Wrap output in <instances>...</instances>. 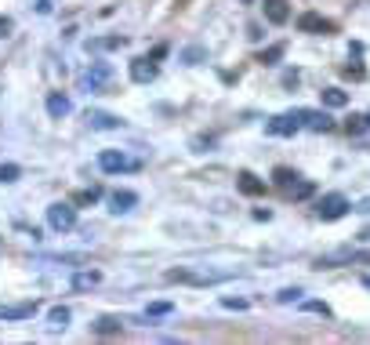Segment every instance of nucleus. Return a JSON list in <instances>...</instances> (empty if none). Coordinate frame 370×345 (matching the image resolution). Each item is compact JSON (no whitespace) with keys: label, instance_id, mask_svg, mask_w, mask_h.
Instances as JSON below:
<instances>
[{"label":"nucleus","instance_id":"1","mask_svg":"<svg viewBox=\"0 0 370 345\" xmlns=\"http://www.w3.org/2000/svg\"><path fill=\"white\" fill-rule=\"evenodd\" d=\"M47 225L55 229V233H69L76 229V203L73 200H58L47 208Z\"/></svg>","mask_w":370,"mask_h":345},{"label":"nucleus","instance_id":"2","mask_svg":"<svg viewBox=\"0 0 370 345\" xmlns=\"http://www.w3.org/2000/svg\"><path fill=\"white\" fill-rule=\"evenodd\" d=\"M352 211V203L345 193H327L320 197V203H316V214H320L323 222H338V219H345V214Z\"/></svg>","mask_w":370,"mask_h":345},{"label":"nucleus","instance_id":"3","mask_svg":"<svg viewBox=\"0 0 370 345\" xmlns=\"http://www.w3.org/2000/svg\"><path fill=\"white\" fill-rule=\"evenodd\" d=\"M98 168L106 175H120V171H138V168H142V160L127 157V153H117V149H102L98 153Z\"/></svg>","mask_w":370,"mask_h":345},{"label":"nucleus","instance_id":"4","mask_svg":"<svg viewBox=\"0 0 370 345\" xmlns=\"http://www.w3.org/2000/svg\"><path fill=\"white\" fill-rule=\"evenodd\" d=\"M298 131H301L298 113H279V117H273L269 124H265V135H273V138H290Z\"/></svg>","mask_w":370,"mask_h":345},{"label":"nucleus","instance_id":"5","mask_svg":"<svg viewBox=\"0 0 370 345\" xmlns=\"http://www.w3.org/2000/svg\"><path fill=\"white\" fill-rule=\"evenodd\" d=\"M109 76H113L109 62H91V69H84V76H80V87L84 91H102L109 84Z\"/></svg>","mask_w":370,"mask_h":345},{"label":"nucleus","instance_id":"6","mask_svg":"<svg viewBox=\"0 0 370 345\" xmlns=\"http://www.w3.org/2000/svg\"><path fill=\"white\" fill-rule=\"evenodd\" d=\"M301 127H309V131H330L334 127V120L327 117V109H294Z\"/></svg>","mask_w":370,"mask_h":345},{"label":"nucleus","instance_id":"7","mask_svg":"<svg viewBox=\"0 0 370 345\" xmlns=\"http://www.w3.org/2000/svg\"><path fill=\"white\" fill-rule=\"evenodd\" d=\"M298 30L301 33H334V22L330 19H323V15H316V11H305V15L298 19Z\"/></svg>","mask_w":370,"mask_h":345},{"label":"nucleus","instance_id":"8","mask_svg":"<svg viewBox=\"0 0 370 345\" xmlns=\"http://www.w3.org/2000/svg\"><path fill=\"white\" fill-rule=\"evenodd\" d=\"M87 127H95V131H117V127H124L120 117H113V113H102V109H87Z\"/></svg>","mask_w":370,"mask_h":345},{"label":"nucleus","instance_id":"9","mask_svg":"<svg viewBox=\"0 0 370 345\" xmlns=\"http://www.w3.org/2000/svg\"><path fill=\"white\" fill-rule=\"evenodd\" d=\"M131 80L135 84H152L157 80V58H135L131 62Z\"/></svg>","mask_w":370,"mask_h":345},{"label":"nucleus","instance_id":"10","mask_svg":"<svg viewBox=\"0 0 370 345\" xmlns=\"http://www.w3.org/2000/svg\"><path fill=\"white\" fill-rule=\"evenodd\" d=\"M41 309V305L36 302H19V305H4V309H0V320L4 324H11V320H30V316Z\"/></svg>","mask_w":370,"mask_h":345},{"label":"nucleus","instance_id":"11","mask_svg":"<svg viewBox=\"0 0 370 345\" xmlns=\"http://www.w3.org/2000/svg\"><path fill=\"white\" fill-rule=\"evenodd\" d=\"M138 203V193H131V189H117V193H109V211L113 214H127Z\"/></svg>","mask_w":370,"mask_h":345},{"label":"nucleus","instance_id":"12","mask_svg":"<svg viewBox=\"0 0 370 345\" xmlns=\"http://www.w3.org/2000/svg\"><path fill=\"white\" fill-rule=\"evenodd\" d=\"M265 11V22H273V25H284L290 19V8H287V0H265L262 4Z\"/></svg>","mask_w":370,"mask_h":345},{"label":"nucleus","instance_id":"13","mask_svg":"<svg viewBox=\"0 0 370 345\" xmlns=\"http://www.w3.org/2000/svg\"><path fill=\"white\" fill-rule=\"evenodd\" d=\"M44 106H47V117H55V120H62V117H69L73 102H69L66 95H62V91H51V95H47V102H44Z\"/></svg>","mask_w":370,"mask_h":345},{"label":"nucleus","instance_id":"14","mask_svg":"<svg viewBox=\"0 0 370 345\" xmlns=\"http://www.w3.org/2000/svg\"><path fill=\"white\" fill-rule=\"evenodd\" d=\"M236 186H240V193H244V197H265V182L258 175H251V171H240Z\"/></svg>","mask_w":370,"mask_h":345},{"label":"nucleus","instance_id":"15","mask_svg":"<svg viewBox=\"0 0 370 345\" xmlns=\"http://www.w3.org/2000/svg\"><path fill=\"white\" fill-rule=\"evenodd\" d=\"M320 102H323V109H345L349 106V91H341V87H323Z\"/></svg>","mask_w":370,"mask_h":345},{"label":"nucleus","instance_id":"16","mask_svg":"<svg viewBox=\"0 0 370 345\" xmlns=\"http://www.w3.org/2000/svg\"><path fill=\"white\" fill-rule=\"evenodd\" d=\"M356 258V251H349V247H341V251H327V254H320V269H334V265H341V262H352Z\"/></svg>","mask_w":370,"mask_h":345},{"label":"nucleus","instance_id":"17","mask_svg":"<svg viewBox=\"0 0 370 345\" xmlns=\"http://www.w3.org/2000/svg\"><path fill=\"white\" fill-rule=\"evenodd\" d=\"M102 284V273L98 269H80V273H73V291H91Z\"/></svg>","mask_w":370,"mask_h":345},{"label":"nucleus","instance_id":"18","mask_svg":"<svg viewBox=\"0 0 370 345\" xmlns=\"http://www.w3.org/2000/svg\"><path fill=\"white\" fill-rule=\"evenodd\" d=\"M66 327H69V309L66 305H55L47 313V331H66Z\"/></svg>","mask_w":370,"mask_h":345},{"label":"nucleus","instance_id":"19","mask_svg":"<svg viewBox=\"0 0 370 345\" xmlns=\"http://www.w3.org/2000/svg\"><path fill=\"white\" fill-rule=\"evenodd\" d=\"M312 193H316V186H312V182H305V178H298V182L290 186V189H284V197H287V200H309Z\"/></svg>","mask_w":370,"mask_h":345},{"label":"nucleus","instance_id":"20","mask_svg":"<svg viewBox=\"0 0 370 345\" xmlns=\"http://www.w3.org/2000/svg\"><path fill=\"white\" fill-rule=\"evenodd\" d=\"M345 131L349 135H367L370 131V113H352V117L345 120Z\"/></svg>","mask_w":370,"mask_h":345},{"label":"nucleus","instance_id":"21","mask_svg":"<svg viewBox=\"0 0 370 345\" xmlns=\"http://www.w3.org/2000/svg\"><path fill=\"white\" fill-rule=\"evenodd\" d=\"M298 178H301V175H298V171H290V168H276V171H273V182H276L279 189H290V186L298 182Z\"/></svg>","mask_w":370,"mask_h":345},{"label":"nucleus","instance_id":"22","mask_svg":"<svg viewBox=\"0 0 370 345\" xmlns=\"http://www.w3.org/2000/svg\"><path fill=\"white\" fill-rule=\"evenodd\" d=\"M284 51H287L284 44H273V47H265L262 55H258V62H265V66H276V62L284 58Z\"/></svg>","mask_w":370,"mask_h":345},{"label":"nucleus","instance_id":"23","mask_svg":"<svg viewBox=\"0 0 370 345\" xmlns=\"http://www.w3.org/2000/svg\"><path fill=\"white\" fill-rule=\"evenodd\" d=\"M124 44H127L124 36H102V41H91L87 47H91V51H109V47H124Z\"/></svg>","mask_w":370,"mask_h":345},{"label":"nucleus","instance_id":"24","mask_svg":"<svg viewBox=\"0 0 370 345\" xmlns=\"http://www.w3.org/2000/svg\"><path fill=\"white\" fill-rule=\"evenodd\" d=\"M19 175H22L19 164H0V182H19Z\"/></svg>","mask_w":370,"mask_h":345},{"label":"nucleus","instance_id":"25","mask_svg":"<svg viewBox=\"0 0 370 345\" xmlns=\"http://www.w3.org/2000/svg\"><path fill=\"white\" fill-rule=\"evenodd\" d=\"M171 313H174L171 302H149V309H146V316H171Z\"/></svg>","mask_w":370,"mask_h":345},{"label":"nucleus","instance_id":"26","mask_svg":"<svg viewBox=\"0 0 370 345\" xmlns=\"http://www.w3.org/2000/svg\"><path fill=\"white\" fill-rule=\"evenodd\" d=\"M98 197H102V189H98V186H91V189H80V193L73 197V203H95Z\"/></svg>","mask_w":370,"mask_h":345},{"label":"nucleus","instance_id":"27","mask_svg":"<svg viewBox=\"0 0 370 345\" xmlns=\"http://www.w3.org/2000/svg\"><path fill=\"white\" fill-rule=\"evenodd\" d=\"M98 335H113V331H120V320H113V316H106V320H98L95 324Z\"/></svg>","mask_w":370,"mask_h":345},{"label":"nucleus","instance_id":"28","mask_svg":"<svg viewBox=\"0 0 370 345\" xmlns=\"http://www.w3.org/2000/svg\"><path fill=\"white\" fill-rule=\"evenodd\" d=\"M305 309H309V313H320V316H330V305H327V302H305Z\"/></svg>","mask_w":370,"mask_h":345},{"label":"nucleus","instance_id":"29","mask_svg":"<svg viewBox=\"0 0 370 345\" xmlns=\"http://www.w3.org/2000/svg\"><path fill=\"white\" fill-rule=\"evenodd\" d=\"M301 298V287H287V291H279V302H298Z\"/></svg>","mask_w":370,"mask_h":345},{"label":"nucleus","instance_id":"30","mask_svg":"<svg viewBox=\"0 0 370 345\" xmlns=\"http://www.w3.org/2000/svg\"><path fill=\"white\" fill-rule=\"evenodd\" d=\"M222 305H225V309H247L244 298H222Z\"/></svg>","mask_w":370,"mask_h":345},{"label":"nucleus","instance_id":"31","mask_svg":"<svg viewBox=\"0 0 370 345\" xmlns=\"http://www.w3.org/2000/svg\"><path fill=\"white\" fill-rule=\"evenodd\" d=\"M182 58L189 62V66H193V62H196V58H203V47H189V51H185V55H182Z\"/></svg>","mask_w":370,"mask_h":345},{"label":"nucleus","instance_id":"32","mask_svg":"<svg viewBox=\"0 0 370 345\" xmlns=\"http://www.w3.org/2000/svg\"><path fill=\"white\" fill-rule=\"evenodd\" d=\"M345 76H352V80H363V66L356 62V66H345Z\"/></svg>","mask_w":370,"mask_h":345},{"label":"nucleus","instance_id":"33","mask_svg":"<svg viewBox=\"0 0 370 345\" xmlns=\"http://www.w3.org/2000/svg\"><path fill=\"white\" fill-rule=\"evenodd\" d=\"M8 30H11V19H0V36H8Z\"/></svg>","mask_w":370,"mask_h":345},{"label":"nucleus","instance_id":"34","mask_svg":"<svg viewBox=\"0 0 370 345\" xmlns=\"http://www.w3.org/2000/svg\"><path fill=\"white\" fill-rule=\"evenodd\" d=\"M352 211H370V200H363V203H360V208H352Z\"/></svg>","mask_w":370,"mask_h":345},{"label":"nucleus","instance_id":"35","mask_svg":"<svg viewBox=\"0 0 370 345\" xmlns=\"http://www.w3.org/2000/svg\"><path fill=\"white\" fill-rule=\"evenodd\" d=\"M363 287H367V291H370V276H363Z\"/></svg>","mask_w":370,"mask_h":345},{"label":"nucleus","instance_id":"36","mask_svg":"<svg viewBox=\"0 0 370 345\" xmlns=\"http://www.w3.org/2000/svg\"><path fill=\"white\" fill-rule=\"evenodd\" d=\"M356 258H367V262H370V251H367V254H356Z\"/></svg>","mask_w":370,"mask_h":345},{"label":"nucleus","instance_id":"37","mask_svg":"<svg viewBox=\"0 0 370 345\" xmlns=\"http://www.w3.org/2000/svg\"><path fill=\"white\" fill-rule=\"evenodd\" d=\"M244 4H251V0H244Z\"/></svg>","mask_w":370,"mask_h":345}]
</instances>
